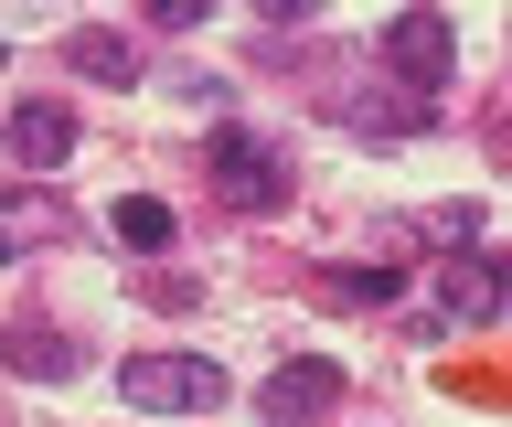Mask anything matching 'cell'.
I'll return each mask as SVG.
<instances>
[{
    "label": "cell",
    "instance_id": "3957f363",
    "mask_svg": "<svg viewBox=\"0 0 512 427\" xmlns=\"http://www.w3.org/2000/svg\"><path fill=\"white\" fill-rule=\"evenodd\" d=\"M502 299H512V267L502 257H448L438 289H427V331H480Z\"/></svg>",
    "mask_w": 512,
    "mask_h": 427
},
{
    "label": "cell",
    "instance_id": "7c38bea8",
    "mask_svg": "<svg viewBox=\"0 0 512 427\" xmlns=\"http://www.w3.org/2000/svg\"><path fill=\"white\" fill-rule=\"evenodd\" d=\"M107 225H118V246H171V203H160V193H128Z\"/></svg>",
    "mask_w": 512,
    "mask_h": 427
},
{
    "label": "cell",
    "instance_id": "7a4b0ae2",
    "mask_svg": "<svg viewBox=\"0 0 512 427\" xmlns=\"http://www.w3.org/2000/svg\"><path fill=\"white\" fill-rule=\"evenodd\" d=\"M118 395L139 406V417H214V406H224V363H203V353H139L118 374Z\"/></svg>",
    "mask_w": 512,
    "mask_h": 427
},
{
    "label": "cell",
    "instance_id": "5b68a950",
    "mask_svg": "<svg viewBox=\"0 0 512 427\" xmlns=\"http://www.w3.org/2000/svg\"><path fill=\"white\" fill-rule=\"evenodd\" d=\"M75 225H86V214H75L54 182H11V193H0V267L32 257V246H64Z\"/></svg>",
    "mask_w": 512,
    "mask_h": 427
},
{
    "label": "cell",
    "instance_id": "8fae6325",
    "mask_svg": "<svg viewBox=\"0 0 512 427\" xmlns=\"http://www.w3.org/2000/svg\"><path fill=\"white\" fill-rule=\"evenodd\" d=\"M395 289H406L395 267H331V278H320V299H352V310H384Z\"/></svg>",
    "mask_w": 512,
    "mask_h": 427
},
{
    "label": "cell",
    "instance_id": "30bf717a",
    "mask_svg": "<svg viewBox=\"0 0 512 427\" xmlns=\"http://www.w3.org/2000/svg\"><path fill=\"white\" fill-rule=\"evenodd\" d=\"M64 65L96 75V86H139V43L107 33V22H75V33H64Z\"/></svg>",
    "mask_w": 512,
    "mask_h": 427
},
{
    "label": "cell",
    "instance_id": "8992f818",
    "mask_svg": "<svg viewBox=\"0 0 512 427\" xmlns=\"http://www.w3.org/2000/svg\"><path fill=\"white\" fill-rule=\"evenodd\" d=\"M384 65L427 97V86H448V65H459V33H448L438 11H395V22H384Z\"/></svg>",
    "mask_w": 512,
    "mask_h": 427
},
{
    "label": "cell",
    "instance_id": "ba28073f",
    "mask_svg": "<svg viewBox=\"0 0 512 427\" xmlns=\"http://www.w3.org/2000/svg\"><path fill=\"white\" fill-rule=\"evenodd\" d=\"M64 150H75V107H54V97H32V107H11V161L43 182V171H64Z\"/></svg>",
    "mask_w": 512,
    "mask_h": 427
},
{
    "label": "cell",
    "instance_id": "277c9868",
    "mask_svg": "<svg viewBox=\"0 0 512 427\" xmlns=\"http://www.w3.org/2000/svg\"><path fill=\"white\" fill-rule=\"evenodd\" d=\"M342 406V363L331 353H299V363H278L267 385H256V417L267 427H310V417H331Z\"/></svg>",
    "mask_w": 512,
    "mask_h": 427
},
{
    "label": "cell",
    "instance_id": "9c48e42d",
    "mask_svg": "<svg viewBox=\"0 0 512 427\" xmlns=\"http://www.w3.org/2000/svg\"><path fill=\"white\" fill-rule=\"evenodd\" d=\"M0 363H11V374H32V385H64L86 353H75L54 321H11V331H0Z\"/></svg>",
    "mask_w": 512,
    "mask_h": 427
},
{
    "label": "cell",
    "instance_id": "52a82bcc",
    "mask_svg": "<svg viewBox=\"0 0 512 427\" xmlns=\"http://www.w3.org/2000/svg\"><path fill=\"white\" fill-rule=\"evenodd\" d=\"M427 107H438V97H416V86H331V118H342V129H363V139L427 129Z\"/></svg>",
    "mask_w": 512,
    "mask_h": 427
},
{
    "label": "cell",
    "instance_id": "6da1fadb",
    "mask_svg": "<svg viewBox=\"0 0 512 427\" xmlns=\"http://www.w3.org/2000/svg\"><path fill=\"white\" fill-rule=\"evenodd\" d=\"M203 171H214V193L235 203V214H278L288 203V150L267 129H246V118H224V129L203 139Z\"/></svg>",
    "mask_w": 512,
    "mask_h": 427
}]
</instances>
